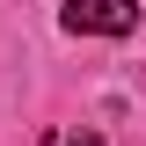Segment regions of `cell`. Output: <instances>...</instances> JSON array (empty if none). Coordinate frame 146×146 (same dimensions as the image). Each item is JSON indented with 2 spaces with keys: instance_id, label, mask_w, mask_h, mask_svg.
Segmentation results:
<instances>
[{
  "instance_id": "6da1fadb",
  "label": "cell",
  "mask_w": 146,
  "mask_h": 146,
  "mask_svg": "<svg viewBox=\"0 0 146 146\" xmlns=\"http://www.w3.org/2000/svg\"><path fill=\"white\" fill-rule=\"evenodd\" d=\"M58 22L73 36H131L139 29V0H66Z\"/></svg>"
},
{
  "instance_id": "7a4b0ae2",
  "label": "cell",
  "mask_w": 146,
  "mask_h": 146,
  "mask_svg": "<svg viewBox=\"0 0 146 146\" xmlns=\"http://www.w3.org/2000/svg\"><path fill=\"white\" fill-rule=\"evenodd\" d=\"M73 146H102V139H95V131H80V139H73Z\"/></svg>"
},
{
  "instance_id": "3957f363",
  "label": "cell",
  "mask_w": 146,
  "mask_h": 146,
  "mask_svg": "<svg viewBox=\"0 0 146 146\" xmlns=\"http://www.w3.org/2000/svg\"><path fill=\"white\" fill-rule=\"evenodd\" d=\"M139 15H146V0H139Z\"/></svg>"
}]
</instances>
